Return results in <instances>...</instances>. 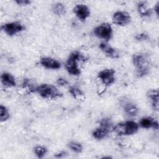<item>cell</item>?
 Here are the masks:
<instances>
[{"mask_svg":"<svg viewBox=\"0 0 159 159\" xmlns=\"http://www.w3.org/2000/svg\"><path fill=\"white\" fill-rule=\"evenodd\" d=\"M57 83L60 86H65L68 84V81L63 78H59L57 80Z\"/></svg>","mask_w":159,"mask_h":159,"instance_id":"obj_27","label":"cell"},{"mask_svg":"<svg viewBox=\"0 0 159 159\" xmlns=\"http://www.w3.org/2000/svg\"><path fill=\"white\" fill-rule=\"evenodd\" d=\"M15 2L19 6H27L31 3V1L29 0H16Z\"/></svg>","mask_w":159,"mask_h":159,"instance_id":"obj_26","label":"cell"},{"mask_svg":"<svg viewBox=\"0 0 159 159\" xmlns=\"http://www.w3.org/2000/svg\"><path fill=\"white\" fill-rule=\"evenodd\" d=\"M37 92L42 98L50 100L58 99L63 96L58 88L51 84L43 83L39 85Z\"/></svg>","mask_w":159,"mask_h":159,"instance_id":"obj_4","label":"cell"},{"mask_svg":"<svg viewBox=\"0 0 159 159\" xmlns=\"http://www.w3.org/2000/svg\"><path fill=\"white\" fill-rule=\"evenodd\" d=\"M39 85L35 80L30 78H25L22 83V89L28 93L37 92Z\"/></svg>","mask_w":159,"mask_h":159,"instance_id":"obj_13","label":"cell"},{"mask_svg":"<svg viewBox=\"0 0 159 159\" xmlns=\"http://www.w3.org/2000/svg\"><path fill=\"white\" fill-rule=\"evenodd\" d=\"M137 9L141 17H148L152 14V10L148 7L145 2L140 1L137 5Z\"/></svg>","mask_w":159,"mask_h":159,"instance_id":"obj_17","label":"cell"},{"mask_svg":"<svg viewBox=\"0 0 159 159\" xmlns=\"http://www.w3.org/2000/svg\"><path fill=\"white\" fill-rule=\"evenodd\" d=\"M10 117V114L8 109L1 104L0 106V120L1 122L6 121Z\"/></svg>","mask_w":159,"mask_h":159,"instance_id":"obj_21","label":"cell"},{"mask_svg":"<svg viewBox=\"0 0 159 159\" xmlns=\"http://www.w3.org/2000/svg\"><path fill=\"white\" fill-rule=\"evenodd\" d=\"M42 66L47 69L57 70L61 67V63L57 60L50 57H42L40 60Z\"/></svg>","mask_w":159,"mask_h":159,"instance_id":"obj_12","label":"cell"},{"mask_svg":"<svg viewBox=\"0 0 159 159\" xmlns=\"http://www.w3.org/2000/svg\"><path fill=\"white\" fill-rule=\"evenodd\" d=\"M99 125L105 127L110 130H112V128H113L112 122L111 119L109 117H105V118L102 119L100 121Z\"/></svg>","mask_w":159,"mask_h":159,"instance_id":"obj_24","label":"cell"},{"mask_svg":"<svg viewBox=\"0 0 159 159\" xmlns=\"http://www.w3.org/2000/svg\"><path fill=\"white\" fill-rule=\"evenodd\" d=\"M73 11L76 16L81 21H84L90 16L89 7L84 4H76L73 9Z\"/></svg>","mask_w":159,"mask_h":159,"instance_id":"obj_9","label":"cell"},{"mask_svg":"<svg viewBox=\"0 0 159 159\" xmlns=\"http://www.w3.org/2000/svg\"><path fill=\"white\" fill-rule=\"evenodd\" d=\"M65 153H66L65 152L61 151V152H58V153H57L54 155V157H55V158H61V157H64V156L65 155Z\"/></svg>","mask_w":159,"mask_h":159,"instance_id":"obj_28","label":"cell"},{"mask_svg":"<svg viewBox=\"0 0 159 159\" xmlns=\"http://www.w3.org/2000/svg\"><path fill=\"white\" fill-rule=\"evenodd\" d=\"M132 63L137 77L142 78L147 75L151 69V59L148 54L138 53L132 56Z\"/></svg>","mask_w":159,"mask_h":159,"instance_id":"obj_1","label":"cell"},{"mask_svg":"<svg viewBox=\"0 0 159 159\" xmlns=\"http://www.w3.org/2000/svg\"><path fill=\"white\" fill-rule=\"evenodd\" d=\"M112 27L107 22H103L96 27L93 30L94 35L101 39L108 42L112 35Z\"/></svg>","mask_w":159,"mask_h":159,"instance_id":"obj_5","label":"cell"},{"mask_svg":"<svg viewBox=\"0 0 159 159\" xmlns=\"http://www.w3.org/2000/svg\"><path fill=\"white\" fill-rule=\"evenodd\" d=\"M99 47L101 51L108 57L112 58H118L120 57L119 51L106 42L101 43Z\"/></svg>","mask_w":159,"mask_h":159,"instance_id":"obj_11","label":"cell"},{"mask_svg":"<svg viewBox=\"0 0 159 159\" xmlns=\"http://www.w3.org/2000/svg\"><path fill=\"white\" fill-rule=\"evenodd\" d=\"M47 149L46 147L41 145L36 146L34 148V153L39 158H42L47 153Z\"/></svg>","mask_w":159,"mask_h":159,"instance_id":"obj_23","label":"cell"},{"mask_svg":"<svg viewBox=\"0 0 159 159\" xmlns=\"http://www.w3.org/2000/svg\"><path fill=\"white\" fill-rule=\"evenodd\" d=\"M69 93L76 99L80 100V101H84L85 99V96L84 93L80 89H79L77 87H75V86L70 87Z\"/></svg>","mask_w":159,"mask_h":159,"instance_id":"obj_19","label":"cell"},{"mask_svg":"<svg viewBox=\"0 0 159 159\" xmlns=\"http://www.w3.org/2000/svg\"><path fill=\"white\" fill-rule=\"evenodd\" d=\"M116 71L112 68H106L100 71L98 74V80L104 88L113 84L115 81Z\"/></svg>","mask_w":159,"mask_h":159,"instance_id":"obj_6","label":"cell"},{"mask_svg":"<svg viewBox=\"0 0 159 159\" xmlns=\"http://www.w3.org/2000/svg\"><path fill=\"white\" fill-rule=\"evenodd\" d=\"M1 83L3 86L7 88H12L16 86V81L14 77L9 73L4 72L1 76Z\"/></svg>","mask_w":159,"mask_h":159,"instance_id":"obj_15","label":"cell"},{"mask_svg":"<svg viewBox=\"0 0 159 159\" xmlns=\"http://www.w3.org/2000/svg\"><path fill=\"white\" fill-rule=\"evenodd\" d=\"M121 104L124 112L128 116L130 117H134L137 116L139 109L137 105L134 102L129 100V99L124 98L121 101Z\"/></svg>","mask_w":159,"mask_h":159,"instance_id":"obj_10","label":"cell"},{"mask_svg":"<svg viewBox=\"0 0 159 159\" xmlns=\"http://www.w3.org/2000/svg\"><path fill=\"white\" fill-rule=\"evenodd\" d=\"M148 38V36L147 34H145V33H142V34H140L139 35H137L135 36V39L137 40H139V41H141V40H147V39Z\"/></svg>","mask_w":159,"mask_h":159,"instance_id":"obj_25","label":"cell"},{"mask_svg":"<svg viewBox=\"0 0 159 159\" xmlns=\"http://www.w3.org/2000/svg\"><path fill=\"white\" fill-rule=\"evenodd\" d=\"M139 125L133 120H128L117 124L112 128V130L119 136L130 135L135 134L139 130Z\"/></svg>","mask_w":159,"mask_h":159,"instance_id":"obj_3","label":"cell"},{"mask_svg":"<svg viewBox=\"0 0 159 159\" xmlns=\"http://www.w3.org/2000/svg\"><path fill=\"white\" fill-rule=\"evenodd\" d=\"M2 30L9 36H13L25 29L24 26L19 22L6 23L1 26Z\"/></svg>","mask_w":159,"mask_h":159,"instance_id":"obj_7","label":"cell"},{"mask_svg":"<svg viewBox=\"0 0 159 159\" xmlns=\"http://www.w3.org/2000/svg\"><path fill=\"white\" fill-rule=\"evenodd\" d=\"M68 147L75 153H81L83 151L82 145L77 142L71 141L68 143Z\"/></svg>","mask_w":159,"mask_h":159,"instance_id":"obj_22","label":"cell"},{"mask_svg":"<svg viewBox=\"0 0 159 159\" xmlns=\"http://www.w3.org/2000/svg\"><path fill=\"white\" fill-rule=\"evenodd\" d=\"M147 96L153 109L157 111L158 109V91L157 89H151L148 91Z\"/></svg>","mask_w":159,"mask_h":159,"instance_id":"obj_18","label":"cell"},{"mask_svg":"<svg viewBox=\"0 0 159 159\" xmlns=\"http://www.w3.org/2000/svg\"><path fill=\"white\" fill-rule=\"evenodd\" d=\"M153 10H154V12H155V14H157V16H158V14H159V3L158 2H157L155 5Z\"/></svg>","mask_w":159,"mask_h":159,"instance_id":"obj_29","label":"cell"},{"mask_svg":"<svg viewBox=\"0 0 159 159\" xmlns=\"http://www.w3.org/2000/svg\"><path fill=\"white\" fill-rule=\"evenodd\" d=\"M88 58L78 51L72 52L68 56L65 66L68 73L71 75L79 76L81 74V69L79 62H85Z\"/></svg>","mask_w":159,"mask_h":159,"instance_id":"obj_2","label":"cell"},{"mask_svg":"<svg viewBox=\"0 0 159 159\" xmlns=\"http://www.w3.org/2000/svg\"><path fill=\"white\" fill-rule=\"evenodd\" d=\"M52 11L58 16H64L66 14L65 6L61 2H57L52 6Z\"/></svg>","mask_w":159,"mask_h":159,"instance_id":"obj_20","label":"cell"},{"mask_svg":"<svg viewBox=\"0 0 159 159\" xmlns=\"http://www.w3.org/2000/svg\"><path fill=\"white\" fill-rule=\"evenodd\" d=\"M130 20V15L126 11H117L113 14L112 22L116 25L124 26L129 24Z\"/></svg>","mask_w":159,"mask_h":159,"instance_id":"obj_8","label":"cell"},{"mask_svg":"<svg viewBox=\"0 0 159 159\" xmlns=\"http://www.w3.org/2000/svg\"><path fill=\"white\" fill-rule=\"evenodd\" d=\"M139 125L144 129L153 128L157 130L158 129V122L152 117H145L141 119L139 122Z\"/></svg>","mask_w":159,"mask_h":159,"instance_id":"obj_14","label":"cell"},{"mask_svg":"<svg viewBox=\"0 0 159 159\" xmlns=\"http://www.w3.org/2000/svg\"><path fill=\"white\" fill-rule=\"evenodd\" d=\"M111 130L105 127L99 125L98 127L93 130V132H92V135L94 139L97 140H102L108 135Z\"/></svg>","mask_w":159,"mask_h":159,"instance_id":"obj_16","label":"cell"}]
</instances>
